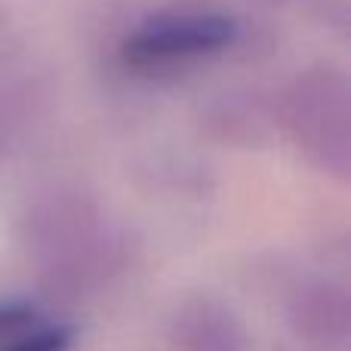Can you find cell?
I'll return each mask as SVG.
<instances>
[{
	"label": "cell",
	"instance_id": "ba28073f",
	"mask_svg": "<svg viewBox=\"0 0 351 351\" xmlns=\"http://www.w3.org/2000/svg\"><path fill=\"white\" fill-rule=\"evenodd\" d=\"M274 127V99L259 90L219 93L200 108V130L219 145L259 148Z\"/></svg>",
	"mask_w": 351,
	"mask_h": 351
},
{
	"label": "cell",
	"instance_id": "9c48e42d",
	"mask_svg": "<svg viewBox=\"0 0 351 351\" xmlns=\"http://www.w3.org/2000/svg\"><path fill=\"white\" fill-rule=\"evenodd\" d=\"M71 342H74L71 327L40 321L37 327H31L28 333H22L12 342L0 346V351H71Z\"/></svg>",
	"mask_w": 351,
	"mask_h": 351
},
{
	"label": "cell",
	"instance_id": "30bf717a",
	"mask_svg": "<svg viewBox=\"0 0 351 351\" xmlns=\"http://www.w3.org/2000/svg\"><path fill=\"white\" fill-rule=\"evenodd\" d=\"M43 317V311L34 302H25V299H3L0 302V346L12 342L16 336L28 333L31 327H37Z\"/></svg>",
	"mask_w": 351,
	"mask_h": 351
},
{
	"label": "cell",
	"instance_id": "7a4b0ae2",
	"mask_svg": "<svg viewBox=\"0 0 351 351\" xmlns=\"http://www.w3.org/2000/svg\"><path fill=\"white\" fill-rule=\"evenodd\" d=\"M274 123L311 167L346 185L351 176V80L333 62L296 71L274 93Z\"/></svg>",
	"mask_w": 351,
	"mask_h": 351
},
{
	"label": "cell",
	"instance_id": "8992f818",
	"mask_svg": "<svg viewBox=\"0 0 351 351\" xmlns=\"http://www.w3.org/2000/svg\"><path fill=\"white\" fill-rule=\"evenodd\" d=\"M287 324L311 351H348L351 296L342 278L302 274L287 290Z\"/></svg>",
	"mask_w": 351,
	"mask_h": 351
},
{
	"label": "cell",
	"instance_id": "6da1fadb",
	"mask_svg": "<svg viewBox=\"0 0 351 351\" xmlns=\"http://www.w3.org/2000/svg\"><path fill=\"white\" fill-rule=\"evenodd\" d=\"M250 47V25L216 6H173L139 19L123 34L117 59L139 77H170L185 68Z\"/></svg>",
	"mask_w": 351,
	"mask_h": 351
},
{
	"label": "cell",
	"instance_id": "3957f363",
	"mask_svg": "<svg viewBox=\"0 0 351 351\" xmlns=\"http://www.w3.org/2000/svg\"><path fill=\"white\" fill-rule=\"evenodd\" d=\"M102 204L84 185H53L34 194L19 219V247L37 271L68 259L108 228Z\"/></svg>",
	"mask_w": 351,
	"mask_h": 351
},
{
	"label": "cell",
	"instance_id": "277c9868",
	"mask_svg": "<svg viewBox=\"0 0 351 351\" xmlns=\"http://www.w3.org/2000/svg\"><path fill=\"white\" fill-rule=\"evenodd\" d=\"M56 77L40 59L0 49V158L16 154L49 121Z\"/></svg>",
	"mask_w": 351,
	"mask_h": 351
},
{
	"label": "cell",
	"instance_id": "52a82bcc",
	"mask_svg": "<svg viewBox=\"0 0 351 351\" xmlns=\"http://www.w3.org/2000/svg\"><path fill=\"white\" fill-rule=\"evenodd\" d=\"M170 339L176 351H253L243 317L213 293H188L176 305Z\"/></svg>",
	"mask_w": 351,
	"mask_h": 351
},
{
	"label": "cell",
	"instance_id": "8fae6325",
	"mask_svg": "<svg viewBox=\"0 0 351 351\" xmlns=\"http://www.w3.org/2000/svg\"><path fill=\"white\" fill-rule=\"evenodd\" d=\"M10 34H12V16L6 6H0V49L10 43Z\"/></svg>",
	"mask_w": 351,
	"mask_h": 351
},
{
	"label": "cell",
	"instance_id": "5b68a950",
	"mask_svg": "<svg viewBox=\"0 0 351 351\" xmlns=\"http://www.w3.org/2000/svg\"><path fill=\"white\" fill-rule=\"evenodd\" d=\"M136 256V241L130 231L108 225L96 241L80 247L68 259L37 271L40 293L53 305H77L111 287L130 268Z\"/></svg>",
	"mask_w": 351,
	"mask_h": 351
},
{
	"label": "cell",
	"instance_id": "7c38bea8",
	"mask_svg": "<svg viewBox=\"0 0 351 351\" xmlns=\"http://www.w3.org/2000/svg\"><path fill=\"white\" fill-rule=\"evenodd\" d=\"M280 351H287V348H280Z\"/></svg>",
	"mask_w": 351,
	"mask_h": 351
}]
</instances>
